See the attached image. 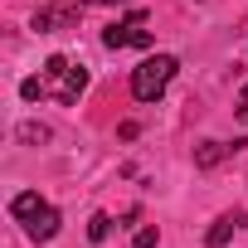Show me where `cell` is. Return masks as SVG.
Wrapping results in <instances>:
<instances>
[{
	"label": "cell",
	"mask_w": 248,
	"mask_h": 248,
	"mask_svg": "<svg viewBox=\"0 0 248 248\" xmlns=\"http://www.w3.org/2000/svg\"><path fill=\"white\" fill-rule=\"evenodd\" d=\"M88 93V68L78 63V59H63V54H54L49 63H44V73H34V78H25L20 83V97L25 102H63V107H73L78 97Z\"/></svg>",
	"instance_id": "cell-1"
},
{
	"label": "cell",
	"mask_w": 248,
	"mask_h": 248,
	"mask_svg": "<svg viewBox=\"0 0 248 248\" xmlns=\"http://www.w3.org/2000/svg\"><path fill=\"white\" fill-rule=\"evenodd\" d=\"M10 214L25 224V233H30L34 243H49V238L59 233V209H54L49 200H39L34 190H20V195L10 200Z\"/></svg>",
	"instance_id": "cell-2"
},
{
	"label": "cell",
	"mask_w": 248,
	"mask_h": 248,
	"mask_svg": "<svg viewBox=\"0 0 248 248\" xmlns=\"http://www.w3.org/2000/svg\"><path fill=\"white\" fill-rule=\"evenodd\" d=\"M175 68H180V63H175L170 54H156V59L137 63V73H132V97H137V102H156V97L170 88Z\"/></svg>",
	"instance_id": "cell-3"
},
{
	"label": "cell",
	"mask_w": 248,
	"mask_h": 248,
	"mask_svg": "<svg viewBox=\"0 0 248 248\" xmlns=\"http://www.w3.org/2000/svg\"><path fill=\"white\" fill-rule=\"evenodd\" d=\"M102 44H107V49H146V44H151L146 15H132V20H117L112 30H102Z\"/></svg>",
	"instance_id": "cell-4"
},
{
	"label": "cell",
	"mask_w": 248,
	"mask_h": 248,
	"mask_svg": "<svg viewBox=\"0 0 248 248\" xmlns=\"http://www.w3.org/2000/svg\"><path fill=\"white\" fill-rule=\"evenodd\" d=\"M78 15H83V0H54V5H39V10H34V30H39V34L73 30Z\"/></svg>",
	"instance_id": "cell-5"
},
{
	"label": "cell",
	"mask_w": 248,
	"mask_h": 248,
	"mask_svg": "<svg viewBox=\"0 0 248 248\" xmlns=\"http://www.w3.org/2000/svg\"><path fill=\"white\" fill-rule=\"evenodd\" d=\"M238 146H243V141H233V146H229V141H204V146H195V166H200V170H214V166L229 161Z\"/></svg>",
	"instance_id": "cell-6"
},
{
	"label": "cell",
	"mask_w": 248,
	"mask_h": 248,
	"mask_svg": "<svg viewBox=\"0 0 248 248\" xmlns=\"http://www.w3.org/2000/svg\"><path fill=\"white\" fill-rule=\"evenodd\" d=\"M238 224H243V214H238V209H233V214H219V219H214V229L204 233V243H209V248H224V243L233 238V229H238Z\"/></svg>",
	"instance_id": "cell-7"
},
{
	"label": "cell",
	"mask_w": 248,
	"mask_h": 248,
	"mask_svg": "<svg viewBox=\"0 0 248 248\" xmlns=\"http://www.w3.org/2000/svg\"><path fill=\"white\" fill-rule=\"evenodd\" d=\"M107 233H112V214H93V219H88V238H93V243H102Z\"/></svg>",
	"instance_id": "cell-8"
},
{
	"label": "cell",
	"mask_w": 248,
	"mask_h": 248,
	"mask_svg": "<svg viewBox=\"0 0 248 248\" xmlns=\"http://www.w3.org/2000/svg\"><path fill=\"white\" fill-rule=\"evenodd\" d=\"M20 141H49V127H39V122H25V127H20Z\"/></svg>",
	"instance_id": "cell-9"
},
{
	"label": "cell",
	"mask_w": 248,
	"mask_h": 248,
	"mask_svg": "<svg viewBox=\"0 0 248 248\" xmlns=\"http://www.w3.org/2000/svg\"><path fill=\"white\" fill-rule=\"evenodd\" d=\"M132 248H156V229L146 224V229H137V238H132Z\"/></svg>",
	"instance_id": "cell-10"
},
{
	"label": "cell",
	"mask_w": 248,
	"mask_h": 248,
	"mask_svg": "<svg viewBox=\"0 0 248 248\" xmlns=\"http://www.w3.org/2000/svg\"><path fill=\"white\" fill-rule=\"evenodd\" d=\"M238 117L248 122V88H243V97H238Z\"/></svg>",
	"instance_id": "cell-11"
},
{
	"label": "cell",
	"mask_w": 248,
	"mask_h": 248,
	"mask_svg": "<svg viewBox=\"0 0 248 248\" xmlns=\"http://www.w3.org/2000/svg\"><path fill=\"white\" fill-rule=\"evenodd\" d=\"M83 5H117V0H83Z\"/></svg>",
	"instance_id": "cell-12"
}]
</instances>
